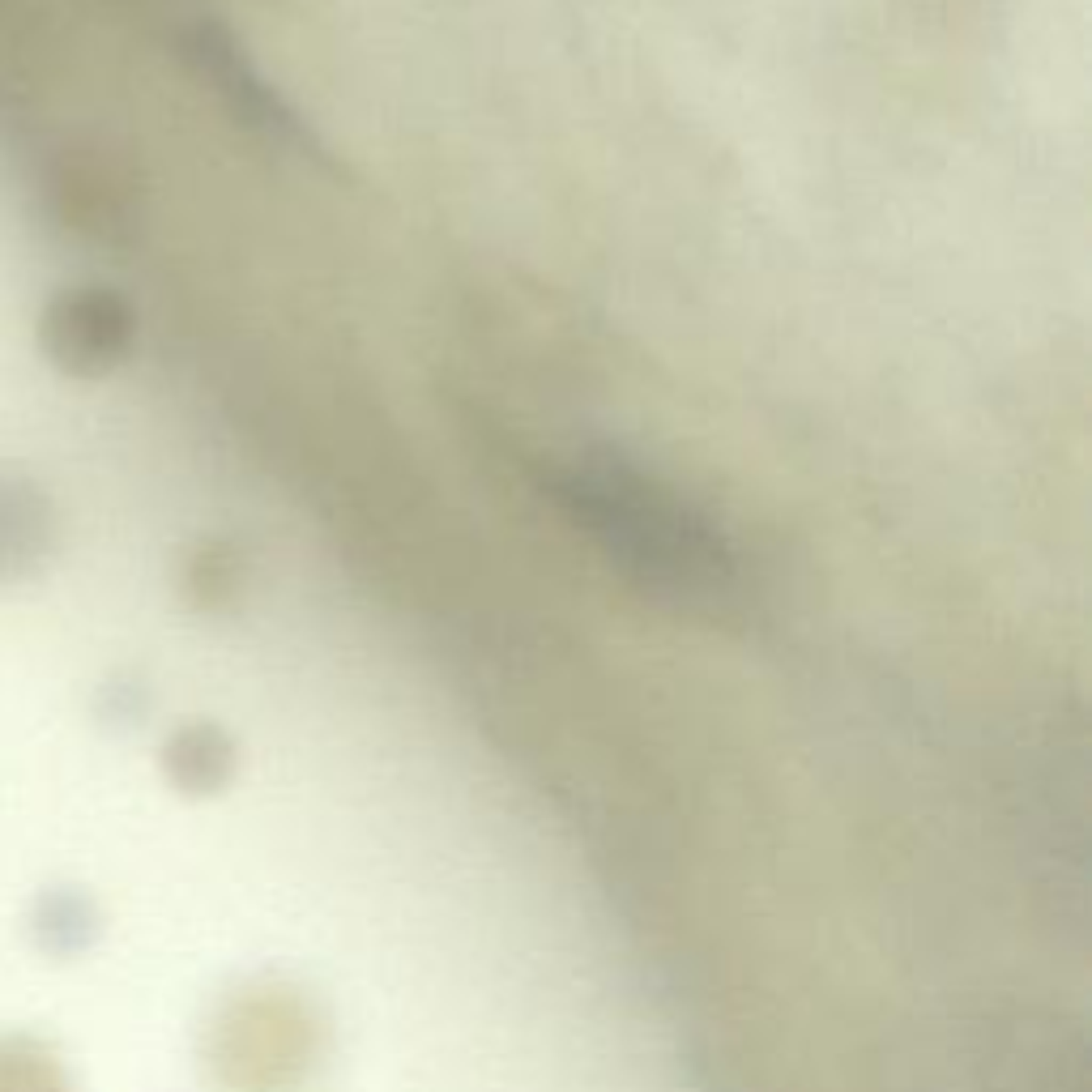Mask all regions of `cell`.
<instances>
[{"label": "cell", "mask_w": 1092, "mask_h": 1092, "mask_svg": "<svg viewBox=\"0 0 1092 1092\" xmlns=\"http://www.w3.org/2000/svg\"><path fill=\"white\" fill-rule=\"evenodd\" d=\"M572 500L606 542L619 546L640 568H653L658 576L695 581V576H713L722 568L717 538L683 504L653 491V482H645L623 465L576 470Z\"/></svg>", "instance_id": "1"}]
</instances>
